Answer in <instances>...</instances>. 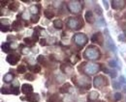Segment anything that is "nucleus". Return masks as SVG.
<instances>
[{
  "label": "nucleus",
  "instance_id": "obj_21",
  "mask_svg": "<svg viewBox=\"0 0 126 102\" xmlns=\"http://www.w3.org/2000/svg\"><path fill=\"white\" fill-rule=\"evenodd\" d=\"M12 88V92L13 93H15V94H18V92H19V90H18V87H11Z\"/></svg>",
  "mask_w": 126,
  "mask_h": 102
},
{
  "label": "nucleus",
  "instance_id": "obj_34",
  "mask_svg": "<svg viewBox=\"0 0 126 102\" xmlns=\"http://www.w3.org/2000/svg\"><path fill=\"white\" fill-rule=\"evenodd\" d=\"M120 80H121V81H122V82H123V83H124V84H125V83H126V80H125V78H124V77H123V76H122V77H120Z\"/></svg>",
  "mask_w": 126,
  "mask_h": 102
},
{
  "label": "nucleus",
  "instance_id": "obj_35",
  "mask_svg": "<svg viewBox=\"0 0 126 102\" xmlns=\"http://www.w3.org/2000/svg\"><path fill=\"white\" fill-rule=\"evenodd\" d=\"M98 102H103V101H98Z\"/></svg>",
  "mask_w": 126,
  "mask_h": 102
},
{
  "label": "nucleus",
  "instance_id": "obj_32",
  "mask_svg": "<svg viewBox=\"0 0 126 102\" xmlns=\"http://www.w3.org/2000/svg\"><path fill=\"white\" fill-rule=\"evenodd\" d=\"M41 44H42V45H45V44H46V40H44V39L41 40Z\"/></svg>",
  "mask_w": 126,
  "mask_h": 102
},
{
  "label": "nucleus",
  "instance_id": "obj_10",
  "mask_svg": "<svg viewBox=\"0 0 126 102\" xmlns=\"http://www.w3.org/2000/svg\"><path fill=\"white\" fill-rule=\"evenodd\" d=\"M44 15H45V16H46L47 18H48V19L53 18L54 15V14L52 11H49V10H46V11L44 12Z\"/></svg>",
  "mask_w": 126,
  "mask_h": 102
},
{
  "label": "nucleus",
  "instance_id": "obj_18",
  "mask_svg": "<svg viewBox=\"0 0 126 102\" xmlns=\"http://www.w3.org/2000/svg\"><path fill=\"white\" fill-rule=\"evenodd\" d=\"M19 26H21V24H20L19 21H15V22L13 23V28H14L15 30H18V29L19 28Z\"/></svg>",
  "mask_w": 126,
  "mask_h": 102
},
{
  "label": "nucleus",
  "instance_id": "obj_33",
  "mask_svg": "<svg viewBox=\"0 0 126 102\" xmlns=\"http://www.w3.org/2000/svg\"><path fill=\"white\" fill-rule=\"evenodd\" d=\"M110 64H111V66H116L115 63H114V62H113V61H111V62H110Z\"/></svg>",
  "mask_w": 126,
  "mask_h": 102
},
{
  "label": "nucleus",
  "instance_id": "obj_19",
  "mask_svg": "<svg viewBox=\"0 0 126 102\" xmlns=\"http://www.w3.org/2000/svg\"><path fill=\"white\" fill-rule=\"evenodd\" d=\"M90 94H91V96H89V98H90L91 100H94V99H96V98L98 97V95H99V94H98L97 92H92Z\"/></svg>",
  "mask_w": 126,
  "mask_h": 102
},
{
  "label": "nucleus",
  "instance_id": "obj_24",
  "mask_svg": "<svg viewBox=\"0 0 126 102\" xmlns=\"http://www.w3.org/2000/svg\"><path fill=\"white\" fill-rule=\"evenodd\" d=\"M118 40L121 41H126V36H125L124 34H121V35L118 37Z\"/></svg>",
  "mask_w": 126,
  "mask_h": 102
},
{
  "label": "nucleus",
  "instance_id": "obj_3",
  "mask_svg": "<svg viewBox=\"0 0 126 102\" xmlns=\"http://www.w3.org/2000/svg\"><path fill=\"white\" fill-rule=\"evenodd\" d=\"M74 40H75V41L77 42L79 45H84L86 43V41H87V38L84 35H83V34L76 35L74 37Z\"/></svg>",
  "mask_w": 126,
  "mask_h": 102
},
{
  "label": "nucleus",
  "instance_id": "obj_5",
  "mask_svg": "<svg viewBox=\"0 0 126 102\" xmlns=\"http://www.w3.org/2000/svg\"><path fill=\"white\" fill-rule=\"evenodd\" d=\"M33 91V88L31 85H28V84H23L22 87H21V92L25 94H27L29 92H31Z\"/></svg>",
  "mask_w": 126,
  "mask_h": 102
},
{
  "label": "nucleus",
  "instance_id": "obj_22",
  "mask_svg": "<svg viewBox=\"0 0 126 102\" xmlns=\"http://www.w3.org/2000/svg\"><path fill=\"white\" fill-rule=\"evenodd\" d=\"M30 11H31L33 14H36V13H38V7H36V6H32V7L30 8Z\"/></svg>",
  "mask_w": 126,
  "mask_h": 102
},
{
  "label": "nucleus",
  "instance_id": "obj_16",
  "mask_svg": "<svg viewBox=\"0 0 126 102\" xmlns=\"http://www.w3.org/2000/svg\"><path fill=\"white\" fill-rule=\"evenodd\" d=\"M29 69H30L31 71H33V72H36V73H38V72H40V71H41V67H40L39 66H29Z\"/></svg>",
  "mask_w": 126,
  "mask_h": 102
},
{
  "label": "nucleus",
  "instance_id": "obj_11",
  "mask_svg": "<svg viewBox=\"0 0 126 102\" xmlns=\"http://www.w3.org/2000/svg\"><path fill=\"white\" fill-rule=\"evenodd\" d=\"M54 27H55V28H57V29H61V28H62V26H63V23H62V21H61V20L56 19V20H54Z\"/></svg>",
  "mask_w": 126,
  "mask_h": 102
},
{
  "label": "nucleus",
  "instance_id": "obj_25",
  "mask_svg": "<svg viewBox=\"0 0 126 102\" xmlns=\"http://www.w3.org/2000/svg\"><path fill=\"white\" fill-rule=\"evenodd\" d=\"M24 42L26 43V44H29V45H31V44H33V42H32V41H31V39H24Z\"/></svg>",
  "mask_w": 126,
  "mask_h": 102
},
{
  "label": "nucleus",
  "instance_id": "obj_31",
  "mask_svg": "<svg viewBox=\"0 0 126 102\" xmlns=\"http://www.w3.org/2000/svg\"><path fill=\"white\" fill-rule=\"evenodd\" d=\"M112 73H111V75H112V77H115V76H116V71H111Z\"/></svg>",
  "mask_w": 126,
  "mask_h": 102
},
{
  "label": "nucleus",
  "instance_id": "obj_13",
  "mask_svg": "<svg viewBox=\"0 0 126 102\" xmlns=\"http://www.w3.org/2000/svg\"><path fill=\"white\" fill-rule=\"evenodd\" d=\"M18 2H13L12 4L9 5V9H10L11 11H14V12L18 10Z\"/></svg>",
  "mask_w": 126,
  "mask_h": 102
},
{
  "label": "nucleus",
  "instance_id": "obj_8",
  "mask_svg": "<svg viewBox=\"0 0 126 102\" xmlns=\"http://www.w3.org/2000/svg\"><path fill=\"white\" fill-rule=\"evenodd\" d=\"M69 90H70V84H64V85L60 88L59 92H60L61 93H66V92H69Z\"/></svg>",
  "mask_w": 126,
  "mask_h": 102
},
{
  "label": "nucleus",
  "instance_id": "obj_26",
  "mask_svg": "<svg viewBox=\"0 0 126 102\" xmlns=\"http://www.w3.org/2000/svg\"><path fill=\"white\" fill-rule=\"evenodd\" d=\"M37 61H38L39 63L44 64V63H45V58H44V56H39L38 59H37Z\"/></svg>",
  "mask_w": 126,
  "mask_h": 102
},
{
  "label": "nucleus",
  "instance_id": "obj_23",
  "mask_svg": "<svg viewBox=\"0 0 126 102\" xmlns=\"http://www.w3.org/2000/svg\"><path fill=\"white\" fill-rule=\"evenodd\" d=\"M31 21H32L33 23H37V22L39 21V16H38V15H34V16L32 17Z\"/></svg>",
  "mask_w": 126,
  "mask_h": 102
},
{
  "label": "nucleus",
  "instance_id": "obj_1",
  "mask_svg": "<svg viewBox=\"0 0 126 102\" xmlns=\"http://www.w3.org/2000/svg\"><path fill=\"white\" fill-rule=\"evenodd\" d=\"M85 56L89 59H97V58H99V52L95 48H92V47L90 48L89 47L85 52Z\"/></svg>",
  "mask_w": 126,
  "mask_h": 102
},
{
  "label": "nucleus",
  "instance_id": "obj_9",
  "mask_svg": "<svg viewBox=\"0 0 126 102\" xmlns=\"http://www.w3.org/2000/svg\"><path fill=\"white\" fill-rule=\"evenodd\" d=\"M85 18H86V21H87L88 23H92V22L94 21L93 15H92V13H91V12H86V14H85Z\"/></svg>",
  "mask_w": 126,
  "mask_h": 102
},
{
  "label": "nucleus",
  "instance_id": "obj_14",
  "mask_svg": "<svg viewBox=\"0 0 126 102\" xmlns=\"http://www.w3.org/2000/svg\"><path fill=\"white\" fill-rule=\"evenodd\" d=\"M48 102H58V96L57 94H53L48 99Z\"/></svg>",
  "mask_w": 126,
  "mask_h": 102
},
{
  "label": "nucleus",
  "instance_id": "obj_4",
  "mask_svg": "<svg viewBox=\"0 0 126 102\" xmlns=\"http://www.w3.org/2000/svg\"><path fill=\"white\" fill-rule=\"evenodd\" d=\"M18 60H19V56L18 54H11L7 57V62L12 65H15L16 63H18Z\"/></svg>",
  "mask_w": 126,
  "mask_h": 102
},
{
  "label": "nucleus",
  "instance_id": "obj_29",
  "mask_svg": "<svg viewBox=\"0 0 126 102\" xmlns=\"http://www.w3.org/2000/svg\"><path fill=\"white\" fill-rule=\"evenodd\" d=\"M113 85H114V88H115V89H119V84H118V83H116V82L114 81Z\"/></svg>",
  "mask_w": 126,
  "mask_h": 102
},
{
  "label": "nucleus",
  "instance_id": "obj_27",
  "mask_svg": "<svg viewBox=\"0 0 126 102\" xmlns=\"http://www.w3.org/2000/svg\"><path fill=\"white\" fill-rule=\"evenodd\" d=\"M121 97H122V96H121V94H120V93H115V94H114V101L119 100Z\"/></svg>",
  "mask_w": 126,
  "mask_h": 102
},
{
  "label": "nucleus",
  "instance_id": "obj_6",
  "mask_svg": "<svg viewBox=\"0 0 126 102\" xmlns=\"http://www.w3.org/2000/svg\"><path fill=\"white\" fill-rule=\"evenodd\" d=\"M97 69H99V67L95 65V64H90V66H88L87 67H86V71H87V73H89V74H93V73H95L96 71H97Z\"/></svg>",
  "mask_w": 126,
  "mask_h": 102
},
{
  "label": "nucleus",
  "instance_id": "obj_17",
  "mask_svg": "<svg viewBox=\"0 0 126 102\" xmlns=\"http://www.w3.org/2000/svg\"><path fill=\"white\" fill-rule=\"evenodd\" d=\"M2 50L4 51V52H8V51L10 50V45H9V43H3L2 44Z\"/></svg>",
  "mask_w": 126,
  "mask_h": 102
},
{
  "label": "nucleus",
  "instance_id": "obj_2",
  "mask_svg": "<svg viewBox=\"0 0 126 102\" xmlns=\"http://www.w3.org/2000/svg\"><path fill=\"white\" fill-rule=\"evenodd\" d=\"M68 25L70 26V28H75V29H79L82 27V25H84V23H82L80 20L76 19V18H70L68 21Z\"/></svg>",
  "mask_w": 126,
  "mask_h": 102
},
{
  "label": "nucleus",
  "instance_id": "obj_7",
  "mask_svg": "<svg viewBox=\"0 0 126 102\" xmlns=\"http://www.w3.org/2000/svg\"><path fill=\"white\" fill-rule=\"evenodd\" d=\"M26 99L29 101V102H38L40 97H39V94L37 93H33V94H30V95H27L26 96Z\"/></svg>",
  "mask_w": 126,
  "mask_h": 102
},
{
  "label": "nucleus",
  "instance_id": "obj_28",
  "mask_svg": "<svg viewBox=\"0 0 126 102\" xmlns=\"http://www.w3.org/2000/svg\"><path fill=\"white\" fill-rule=\"evenodd\" d=\"M1 92H2V93H10V92H12L10 90H8V89H6V88H3Z\"/></svg>",
  "mask_w": 126,
  "mask_h": 102
},
{
  "label": "nucleus",
  "instance_id": "obj_20",
  "mask_svg": "<svg viewBox=\"0 0 126 102\" xmlns=\"http://www.w3.org/2000/svg\"><path fill=\"white\" fill-rule=\"evenodd\" d=\"M25 79H28V80H30V81H33V80H34V76H33L32 74L28 73V74L25 75Z\"/></svg>",
  "mask_w": 126,
  "mask_h": 102
},
{
  "label": "nucleus",
  "instance_id": "obj_12",
  "mask_svg": "<svg viewBox=\"0 0 126 102\" xmlns=\"http://www.w3.org/2000/svg\"><path fill=\"white\" fill-rule=\"evenodd\" d=\"M13 78H14L13 74H11V73H7V74L4 76V81L7 82V83H9V82H11V81L13 80Z\"/></svg>",
  "mask_w": 126,
  "mask_h": 102
},
{
  "label": "nucleus",
  "instance_id": "obj_15",
  "mask_svg": "<svg viewBox=\"0 0 126 102\" xmlns=\"http://www.w3.org/2000/svg\"><path fill=\"white\" fill-rule=\"evenodd\" d=\"M18 73H24V72H26V67H25L23 65H20L18 66Z\"/></svg>",
  "mask_w": 126,
  "mask_h": 102
},
{
  "label": "nucleus",
  "instance_id": "obj_30",
  "mask_svg": "<svg viewBox=\"0 0 126 102\" xmlns=\"http://www.w3.org/2000/svg\"><path fill=\"white\" fill-rule=\"evenodd\" d=\"M1 30H2V32H5V31H8V30H9V28H8V27H4L3 25H2V27H1Z\"/></svg>",
  "mask_w": 126,
  "mask_h": 102
}]
</instances>
